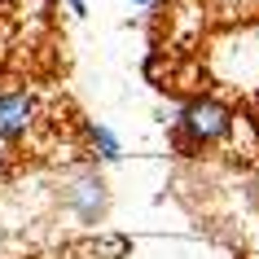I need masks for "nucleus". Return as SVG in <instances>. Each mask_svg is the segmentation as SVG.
I'll return each instance as SVG.
<instances>
[{"label":"nucleus","instance_id":"1","mask_svg":"<svg viewBox=\"0 0 259 259\" xmlns=\"http://www.w3.org/2000/svg\"><path fill=\"white\" fill-rule=\"evenodd\" d=\"M237 127V110L220 97H189L171 110V123H167V141L180 158H198L202 150H215L233 137Z\"/></svg>","mask_w":259,"mask_h":259},{"label":"nucleus","instance_id":"2","mask_svg":"<svg viewBox=\"0 0 259 259\" xmlns=\"http://www.w3.org/2000/svg\"><path fill=\"white\" fill-rule=\"evenodd\" d=\"M62 211H70V215L79 220V224H88V229L110 215V185H106V176H101L97 163H83L79 171L62 185Z\"/></svg>","mask_w":259,"mask_h":259},{"label":"nucleus","instance_id":"3","mask_svg":"<svg viewBox=\"0 0 259 259\" xmlns=\"http://www.w3.org/2000/svg\"><path fill=\"white\" fill-rule=\"evenodd\" d=\"M35 97L27 88H9V93H0V141L5 145H18V141H27V132L35 127Z\"/></svg>","mask_w":259,"mask_h":259},{"label":"nucleus","instance_id":"4","mask_svg":"<svg viewBox=\"0 0 259 259\" xmlns=\"http://www.w3.org/2000/svg\"><path fill=\"white\" fill-rule=\"evenodd\" d=\"M79 137H83V145H88V158H93L97 167H101V163H119V158H123L119 137L110 132L106 123H97V119H79Z\"/></svg>","mask_w":259,"mask_h":259},{"label":"nucleus","instance_id":"5","mask_svg":"<svg viewBox=\"0 0 259 259\" xmlns=\"http://www.w3.org/2000/svg\"><path fill=\"white\" fill-rule=\"evenodd\" d=\"M66 9H70V18H83L88 14V0H66Z\"/></svg>","mask_w":259,"mask_h":259},{"label":"nucleus","instance_id":"6","mask_svg":"<svg viewBox=\"0 0 259 259\" xmlns=\"http://www.w3.org/2000/svg\"><path fill=\"white\" fill-rule=\"evenodd\" d=\"M132 5H141V9H150V5H154V0H132Z\"/></svg>","mask_w":259,"mask_h":259}]
</instances>
